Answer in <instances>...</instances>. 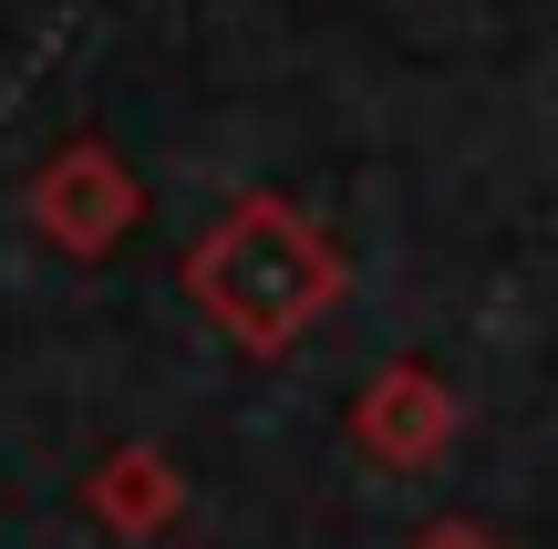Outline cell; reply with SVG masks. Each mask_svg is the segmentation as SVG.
Listing matches in <instances>:
<instances>
[{
	"label": "cell",
	"instance_id": "1",
	"mask_svg": "<svg viewBox=\"0 0 558 549\" xmlns=\"http://www.w3.org/2000/svg\"><path fill=\"white\" fill-rule=\"evenodd\" d=\"M186 281H197V301L218 311L248 353H279L320 301H331V260H320V239H300L269 198H248L228 228H207V249H197Z\"/></svg>",
	"mask_w": 558,
	"mask_h": 549
},
{
	"label": "cell",
	"instance_id": "3",
	"mask_svg": "<svg viewBox=\"0 0 558 549\" xmlns=\"http://www.w3.org/2000/svg\"><path fill=\"white\" fill-rule=\"evenodd\" d=\"M94 509H104V529L145 539V529H166V518H177V477H166L156 456H114V467H104V488H94Z\"/></svg>",
	"mask_w": 558,
	"mask_h": 549
},
{
	"label": "cell",
	"instance_id": "2",
	"mask_svg": "<svg viewBox=\"0 0 558 549\" xmlns=\"http://www.w3.org/2000/svg\"><path fill=\"white\" fill-rule=\"evenodd\" d=\"M124 218H135V187L114 177V156H104V145H73V156L41 177V228H52L62 249H104Z\"/></svg>",
	"mask_w": 558,
	"mask_h": 549
}]
</instances>
